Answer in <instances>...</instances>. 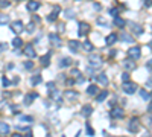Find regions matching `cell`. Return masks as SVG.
<instances>
[{
	"instance_id": "19",
	"label": "cell",
	"mask_w": 152,
	"mask_h": 137,
	"mask_svg": "<svg viewBox=\"0 0 152 137\" xmlns=\"http://www.w3.org/2000/svg\"><path fill=\"white\" fill-rule=\"evenodd\" d=\"M107 98H108V92H107V90H102L101 93H97V96H96V102H103Z\"/></svg>"
},
{
	"instance_id": "48",
	"label": "cell",
	"mask_w": 152,
	"mask_h": 137,
	"mask_svg": "<svg viewBox=\"0 0 152 137\" xmlns=\"http://www.w3.org/2000/svg\"><path fill=\"white\" fill-rule=\"evenodd\" d=\"M151 5H152V2H151V0H146V2H144V6H146V8H149Z\"/></svg>"
},
{
	"instance_id": "44",
	"label": "cell",
	"mask_w": 152,
	"mask_h": 137,
	"mask_svg": "<svg viewBox=\"0 0 152 137\" xmlns=\"http://www.w3.org/2000/svg\"><path fill=\"white\" fill-rule=\"evenodd\" d=\"M64 27H65V24H64V23H61V24L58 26V31H59V32H64Z\"/></svg>"
},
{
	"instance_id": "32",
	"label": "cell",
	"mask_w": 152,
	"mask_h": 137,
	"mask_svg": "<svg viewBox=\"0 0 152 137\" xmlns=\"http://www.w3.org/2000/svg\"><path fill=\"white\" fill-rule=\"evenodd\" d=\"M71 76H75V78H82V73H81V70H78V68H71Z\"/></svg>"
},
{
	"instance_id": "9",
	"label": "cell",
	"mask_w": 152,
	"mask_h": 137,
	"mask_svg": "<svg viewBox=\"0 0 152 137\" xmlns=\"http://www.w3.org/2000/svg\"><path fill=\"white\" fill-rule=\"evenodd\" d=\"M11 29H12V32L20 34V32L24 29V26H23V23L20 22V20H17V22H12V23H11Z\"/></svg>"
},
{
	"instance_id": "16",
	"label": "cell",
	"mask_w": 152,
	"mask_h": 137,
	"mask_svg": "<svg viewBox=\"0 0 152 137\" xmlns=\"http://www.w3.org/2000/svg\"><path fill=\"white\" fill-rule=\"evenodd\" d=\"M40 64H41L43 67H47L50 64V52L46 53V55H43V57L40 58Z\"/></svg>"
},
{
	"instance_id": "22",
	"label": "cell",
	"mask_w": 152,
	"mask_h": 137,
	"mask_svg": "<svg viewBox=\"0 0 152 137\" xmlns=\"http://www.w3.org/2000/svg\"><path fill=\"white\" fill-rule=\"evenodd\" d=\"M117 38H119V37H117V34H110L105 41H107V44H108V46H111V44H114L116 41H117Z\"/></svg>"
},
{
	"instance_id": "38",
	"label": "cell",
	"mask_w": 152,
	"mask_h": 137,
	"mask_svg": "<svg viewBox=\"0 0 152 137\" xmlns=\"http://www.w3.org/2000/svg\"><path fill=\"white\" fill-rule=\"evenodd\" d=\"M65 17H67V18H73L75 17V12L71 9H67V11H65Z\"/></svg>"
},
{
	"instance_id": "31",
	"label": "cell",
	"mask_w": 152,
	"mask_h": 137,
	"mask_svg": "<svg viewBox=\"0 0 152 137\" xmlns=\"http://www.w3.org/2000/svg\"><path fill=\"white\" fill-rule=\"evenodd\" d=\"M140 96H142V99H144V101H149L151 99V94L146 90H140Z\"/></svg>"
},
{
	"instance_id": "37",
	"label": "cell",
	"mask_w": 152,
	"mask_h": 137,
	"mask_svg": "<svg viewBox=\"0 0 152 137\" xmlns=\"http://www.w3.org/2000/svg\"><path fill=\"white\" fill-rule=\"evenodd\" d=\"M9 6V0H0V8H8Z\"/></svg>"
},
{
	"instance_id": "47",
	"label": "cell",
	"mask_w": 152,
	"mask_h": 137,
	"mask_svg": "<svg viewBox=\"0 0 152 137\" xmlns=\"http://www.w3.org/2000/svg\"><path fill=\"white\" fill-rule=\"evenodd\" d=\"M146 67H148V68H152V58H151V59L148 61V63H146Z\"/></svg>"
},
{
	"instance_id": "46",
	"label": "cell",
	"mask_w": 152,
	"mask_h": 137,
	"mask_svg": "<svg viewBox=\"0 0 152 137\" xmlns=\"http://www.w3.org/2000/svg\"><path fill=\"white\" fill-rule=\"evenodd\" d=\"M146 85H148V87H152V76H151L148 81H146Z\"/></svg>"
},
{
	"instance_id": "35",
	"label": "cell",
	"mask_w": 152,
	"mask_h": 137,
	"mask_svg": "<svg viewBox=\"0 0 152 137\" xmlns=\"http://www.w3.org/2000/svg\"><path fill=\"white\" fill-rule=\"evenodd\" d=\"M34 29H35V22H32V23H29L28 26H26V31H28L29 34L34 32Z\"/></svg>"
},
{
	"instance_id": "50",
	"label": "cell",
	"mask_w": 152,
	"mask_h": 137,
	"mask_svg": "<svg viewBox=\"0 0 152 137\" xmlns=\"http://www.w3.org/2000/svg\"><path fill=\"white\" fill-rule=\"evenodd\" d=\"M6 68H8V70H12V68H14V64H12V63H9Z\"/></svg>"
},
{
	"instance_id": "10",
	"label": "cell",
	"mask_w": 152,
	"mask_h": 137,
	"mask_svg": "<svg viewBox=\"0 0 152 137\" xmlns=\"http://www.w3.org/2000/svg\"><path fill=\"white\" fill-rule=\"evenodd\" d=\"M24 55H26L28 58H35L37 53H35L34 46H32V44H26V46H24Z\"/></svg>"
},
{
	"instance_id": "11",
	"label": "cell",
	"mask_w": 152,
	"mask_h": 137,
	"mask_svg": "<svg viewBox=\"0 0 152 137\" xmlns=\"http://www.w3.org/2000/svg\"><path fill=\"white\" fill-rule=\"evenodd\" d=\"M49 98H50V99H53L55 102H61V101H62L61 92H59V90H56V88H53V90H50V93H49Z\"/></svg>"
},
{
	"instance_id": "13",
	"label": "cell",
	"mask_w": 152,
	"mask_h": 137,
	"mask_svg": "<svg viewBox=\"0 0 152 137\" xmlns=\"http://www.w3.org/2000/svg\"><path fill=\"white\" fill-rule=\"evenodd\" d=\"M49 40L52 41V44H53L55 47H61V38H59L56 34H49Z\"/></svg>"
},
{
	"instance_id": "42",
	"label": "cell",
	"mask_w": 152,
	"mask_h": 137,
	"mask_svg": "<svg viewBox=\"0 0 152 137\" xmlns=\"http://www.w3.org/2000/svg\"><path fill=\"white\" fill-rule=\"evenodd\" d=\"M122 81H123V82L129 81V75H128V73H123V75H122Z\"/></svg>"
},
{
	"instance_id": "5",
	"label": "cell",
	"mask_w": 152,
	"mask_h": 137,
	"mask_svg": "<svg viewBox=\"0 0 152 137\" xmlns=\"http://www.w3.org/2000/svg\"><path fill=\"white\" fill-rule=\"evenodd\" d=\"M88 32H90V24H88V23H85V22H81V23H79V31H78L79 37L87 35Z\"/></svg>"
},
{
	"instance_id": "17",
	"label": "cell",
	"mask_w": 152,
	"mask_h": 137,
	"mask_svg": "<svg viewBox=\"0 0 152 137\" xmlns=\"http://www.w3.org/2000/svg\"><path fill=\"white\" fill-rule=\"evenodd\" d=\"M71 58H69V57H65V58H61L59 59V67H62V68H65V67H70L71 66Z\"/></svg>"
},
{
	"instance_id": "3",
	"label": "cell",
	"mask_w": 152,
	"mask_h": 137,
	"mask_svg": "<svg viewBox=\"0 0 152 137\" xmlns=\"http://www.w3.org/2000/svg\"><path fill=\"white\" fill-rule=\"evenodd\" d=\"M128 129H129V133H138V129H140V120H138V117H133L129 120Z\"/></svg>"
},
{
	"instance_id": "7",
	"label": "cell",
	"mask_w": 152,
	"mask_h": 137,
	"mask_svg": "<svg viewBox=\"0 0 152 137\" xmlns=\"http://www.w3.org/2000/svg\"><path fill=\"white\" fill-rule=\"evenodd\" d=\"M122 67L125 68V70H134L135 68V63L133 58H128V59H123L122 61Z\"/></svg>"
},
{
	"instance_id": "34",
	"label": "cell",
	"mask_w": 152,
	"mask_h": 137,
	"mask_svg": "<svg viewBox=\"0 0 152 137\" xmlns=\"http://www.w3.org/2000/svg\"><path fill=\"white\" fill-rule=\"evenodd\" d=\"M108 14L111 17H117L119 15V9L117 8H111V9H108Z\"/></svg>"
},
{
	"instance_id": "55",
	"label": "cell",
	"mask_w": 152,
	"mask_h": 137,
	"mask_svg": "<svg viewBox=\"0 0 152 137\" xmlns=\"http://www.w3.org/2000/svg\"><path fill=\"white\" fill-rule=\"evenodd\" d=\"M26 137H32V133H31V131H28V136H26Z\"/></svg>"
},
{
	"instance_id": "45",
	"label": "cell",
	"mask_w": 152,
	"mask_h": 137,
	"mask_svg": "<svg viewBox=\"0 0 152 137\" xmlns=\"http://www.w3.org/2000/svg\"><path fill=\"white\" fill-rule=\"evenodd\" d=\"M93 8H94L96 11H101V9H102V6L99 5V3H94V6H93Z\"/></svg>"
},
{
	"instance_id": "20",
	"label": "cell",
	"mask_w": 152,
	"mask_h": 137,
	"mask_svg": "<svg viewBox=\"0 0 152 137\" xmlns=\"http://www.w3.org/2000/svg\"><path fill=\"white\" fill-rule=\"evenodd\" d=\"M11 131V128H9V125L8 123H5V122H0V134H8Z\"/></svg>"
},
{
	"instance_id": "43",
	"label": "cell",
	"mask_w": 152,
	"mask_h": 137,
	"mask_svg": "<svg viewBox=\"0 0 152 137\" xmlns=\"http://www.w3.org/2000/svg\"><path fill=\"white\" fill-rule=\"evenodd\" d=\"M49 88H50V90H53V88H55V82H49V84H47V90H49Z\"/></svg>"
},
{
	"instance_id": "8",
	"label": "cell",
	"mask_w": 152,
	"mask_h": 137,
	"mask_svg": "<svg viewBox=\"0 0 152 137\" xmlns=\"http://www.w3.org/2000/svg\"><path fill=\"white\" fill-rule=\"evenodd\" d=\"M64 96H65V99H67V101L73 102V101H78V98H79V93H78V92H73V90H65Z\"/></svg>"
},
{
	"instance_id": "4",
	"label": "cell",
	"mask_w": 152,
	"mask_h": 137,
	"mask_svg": "<svg viewBox=\"0 0 152 137\" xmlns=\"http://www.w3.org/2000/svg\"><path fill=\"white\" fill-rule=\"evenodd\" d=\"M128 57H129V58H133L134 61H135V59H138V58L142 57V50H140V47H138V46L131 47V49L128 50Z\"/></svg>"
},
{
	"instance_id": "2",
	"label": "cell",
	"mask_w": 152,
	"mask_h": 137,
	"mask_svg": "<svg viewBox=\"0 0 152 137\" xmlns=\"http://www.w3.org/2000/svg\"><path fill=\"white\" fill-rule=\"evenodd\" d=\"M88 63H90L91 67H101L102 66V58L99 57V55L91 53V55H88Z\"/></svg>"
},
{
	"instance_id": "25",
	"label": "cell",
	"mask_w": 152,
	"mask_h": 137,
	"mask_svg": "<svg viewBox=\"0 0 152 137\" xmlns=\"http://www.w3.org/2000/svg\"><path fill=\"white\" fill-rule=\"evenodd\" d=\"M31 84L32 85H38V84H41V75H34V76L31 78Z\"/></svg>"
},
{
	"instance_id": "41",
	"label": "cell",
	"mask_w": 152,
	"mask_h": 137,
	"mask_svg": "<svg viewBox=\"0 0 152 137\" xmlns=\"http://www.w3.org/2000/svg\"><path fill=\"white\" fill-rule=\"evenodd\" d=\"M20 119H22L23 122H32V120H34L32 117H29V116H22V117H20Z\"/></svg>"
},
{
	"instance_id": "49",
	"label": "cell",
	"mask_w": 152,
	"mask_h": 137,
	"mask_svg": "<svg viewBox=\"0 0 152 137\" xmlns=\"http://www.w3.org/2000/svg\"><path fill=\"white\" fill-rule=\"evenodd\" d=\"M148 125H149V128L152 129V117H148Z\"/></svg>"
},
{
	"instance_id": "54",
	"label": "cell",
	"mask_w": 152,
	"mask_h": 137,
	"mask_svg": "<svg viewBox=\"0 0 152 137\" xmlns=\"http://www.w3.org/2000/svg\"><path fill=\"white\" fill-rule=\"evenodd\" d=\"M6 49V44H0V50H5Z\"/></svg>"
},
{
	"instance_id": "53",
	"label": "cell",
	"mask_w": 152,
	"mask_h": 137,
	"mask_svg": "<svg viewBox=\"0 0 152 137\" xmlns=\"http://www.w3.org/2000/svg\"><path fill=\"white\" fill-rule=\"evenodd\" d=\"M12 137H23V136L18 134V133H14V134H12Z\"/></svg>"
},
{
	"instance_id": "29",
	"label": "cell",
	"mask_w": 152,
	"mask_h": 137,
	"mask_svg": "<svg viewBox=\"0 0 152 137\" xmlns=\"http://www.w3.org/2000/svg\"><path fill=\"white\" fill-rule=\"evenodd\" d=\"M22 44H23V40L20 37H15L14 40H12V47H15V49H17V47H20Z\"/></svg>"
},
{
	"instance_id": "14",
	"label": "cell",
	"mask_w": 152,
	"mask_h": 137,
	"mask_svg": "<svg viewBox=\"0 0 152 137\" xmlns=\"http://www.w3.org/2000/svg\"><path fill=\"white\" fill-rule=\"evenodd\" d=\"M59 11H61V8H59V6H55V8H53V12H52V14H49V15H47V18H46V20H47L49 23L55 22V20H56V17H58V14H59Z\"/></svg>"
},
{
	"instance_id": "26",
	"label": "cell",
	"mask_w": 152,
	"mask_h": 137,
	"mask_svg": "<svg viewBox=\"0 0 152 137\" xmlns=\"http://www.w3.org/2000/svg\"><path fill=\"white\" fill-rule=\"evenodd\" d=\"M114 24L117 26V27H123L125 24H126V22H125V20L122 18V17H114Z\"/></svg>"
},
{
	"instance_id": "56",
	"label": "cell",
	"mask_w": 152,
	"mask_h": 137,
	"mask_svg": "<svg viewBox=\"0 0 152 137\" xmlns=\"http://www.w3.org/2000/svg\"><path fill=\"white\" fill-rule=\"evenodd\" d=\"M149 111H151V113H152V104H151V105H149Z\"/></svg>"
},
{
	"instance_id": "27",
	"label": "cell",
	"mask_w": 152,
	"mask_h": 137,
	"mask_svg": "<svg viewBox=\"0 0 152 137\" xmlns=\"http://www.w3.org/2000/svg\"><path fill=\"white\" fill-rule=\"evenodd\" d=\"M120 38H122V41L123 43H133V37L131 35H128V34H125V32H122V35H120Z\"/></svg>"
},
{
	"instance_id": "40",
	"label": "cell",
	"mask_w": 152,
	"mask_h": 137,
	"mask_svg": "<svg viewBox=\"0 0 152 137\" xmlns=\"http://www.w3.org/2000/svg\"><path fill=\"white\" fill-rule=\"evenodd\" d=\"M85 129H87V134H88V136H93V134H94V131H93V129H91V127L88 125V123H87V125H85Z\"/></svg>"
},
{
	"instance_id": "36",
	"label": "cell",
	"mask_w": 152,
	"mask_h": 137,
	"mask_svg": "<svg viewBox=\"0 0 152 137\" xmlns=\"http://www.w3.org/2000/svg\"><path fill=\"white\" fill-rule=\"evenodd\" d=\"M24 68H26V70H32V68H34V63H32V61H26Z\"/></svg>"
},
{
	"instance_id": "57",
	"label": "cell",
	"mask_w": 152,
	"mask_h": 137,
	"mask_svg": "<svg viewBox=\"0 0 152 137\" xmlns=\"http://www.w3.org/2000/svg\"><path fill=\"white\" fill-rule=\"evenodd\" d=\"M15 2H22V0H15Z\"/></svg>"
},
{
	"instance_id": "24",
	"label": "cell",
	"mask_w": 152,
	"mask_h": 137,
	"mask_svg": "<svg viewBox=\"0 0 152 137\" xmlns=\"http://www.w3.org/2000/svg\"><path fill=\"white\" fill-rule=\"evenodd\" d=\"M91 113H93V108H91L90 105H85L82 108V111H81V114L84 116V117H88V116H91Z\"/></svg>"
},
{
	"instance_id": "39",
	"label": "cell",
	"mask_w": 152,
	"mask_h": 137,
	"mask_svg": "<svg viewBox=\"0 0 152 137\" xmlns=\"http://www.w3.org/2000/svg\"><path fill=\"white\" fill-rule=\"evenodd\" d=\"M2 84H3V87H8V85L11 84V81L6 78V76H3V78H2Z\"/></svg>"
},
{
	"instance_id": "12",
	"label": "cell",
	"mask_w": 152,
	"mask_h": 137,
	"mask_svg": "<svg viewBox=\"0 0 152 137\" xmlns=\"http://www.w3.org/2000/svg\"><path fill=\"white\" fill-rule=\"evenodd\" d=\"M128 24H129L131 31H133L135 35H142V34H143V27H142L140 24H137V23H134V22H129Z\"/></svg>"
},
{
	"instance_id": "18",
	"label": "cell",
	"mask_w": 152,
	"mask_h": 137,
	"mask_svg": "<svg viewBox=\"0 0 152 137\" xmlns=\"http://www.w3.org/2000/svg\"><path fill=\"white\" fill-rule=\"evenodd\" d=\"M96 79H97L99 84H102V85H107L108 84V78H107V75H105V73H99L96 76Z\"/></svg>"
},
{
	"instance_id": "58",
	"label": "cell",
	"mask_w": 152,
	"mask_h": 137,
	"mask_svg": "<svg viewBox=\"0 0 152 137\" xmlns=\"http://www.w3.org/2000/svg\"><path fill=\"white\" fill-rule=\"evenodd\" d=\"M110 137H116V136H110Z\"/></svg>"
},
{
	"instance_id": "1",
	"label": "cell",
	"mask_w": 152,
	"mask_h": 137,
	"mask_svg": "<svg viewBox=\"0 0 152 137\" xmlns=\"http://www.w3.org/2000/svg\"><path fill=\"white\" fill-rule=\"evenodd\" d=\"M122 90L126 93V94H133L137 92V84L135 82H131V81H126L122 84Z\"/></svg>"
},
{
	"instance_id": "23",
	"label": "cell",
	"mask_w": 152,
	"mask_h": 137,
	"mask_svg": "<svg viewBox=\"0 0 152 137\" xmlns=\"http://www.w3.org/2000/svg\"><path fill=\"white\" fill-rule=\"evenodd\" d=\"M26 8H28V11H31V12H35V11L40 8V3H38V2H29Z\"/></svg>"
},
{
	"instance_id": "30",
	"label": "cell",
	"mask_w": 152,
	"mask_h": 137,
	"mask_svg": "<svg viewBox=\"0 0 152 137\" xmlns=\"http://www.w3.org/2000/svg\"><path fill=\"white\" fill-rule=\"evenodd\" d=\"M82 47H84V49H85V50H87V52H91V50H93V49H94V47H93V44H91V43H90V41H88V40H85V41H84V44H82Z\"/></svg>"
},
{
	"instance_id": "6",
	"label": "cell",
	"mask_w": 152,
	"mask_h": 137,
	"mask_svg": "<svg viewBox=\"0 0 152 137\" xmlns=\"http://www.w3.org/2000/svg\"><path fill=\"white\" fill-rule=\"evenodd\" d=\"M110 114H111V117H114V119H123V116H125L123 110L120 107H113V110H111Z\"/></svg>"
},
{
	"instance_id": "60",
	"label": "cell",
	"mask_w": 152,
	"mask_h": 137,
	"mask_svg": "<svg viewBox=\"0 0 152 137\" xmlns=\"http://www.w3.org/2000/svg\"><path fill=\"white\" fill-rule=\"evenodd\" d=\"M47 137H52V136H47Z\"/></svg>"
},
{
	"instance_id": "28",
	"label": "cell",
	"mask_w": 152,
	"mask_h": 137,
	"mask_svg": "<svg viewBox=\"0 0 152 137\" xmlns=\"http://www.w3.org/2000/svg\"><path fill=\"white\" fill-rule=\"evenodd\" d=\"M97 92H99V88H97V85H94V84L88 85V88H87V93H88V94H97Z\"/></svg>"
},
{
	"instance_id": "33",
	"label": "cell",
	"mask_w": 152,
	"mask_h": 137,
	"mask_svg": "<svg viewBox=\"0 0 152 137\" xmlns=\"http://www.w3.org/2000/svg\"><path fill=\"white\" fill-rule=\"evenodd\" d=\"M8 23H9V17L2 14V15H0V24H8Z\"/></svg>"
},
{
	"instance_id": "59",
	"label": "cell",
	"mask_w": 152,
	"mask_h": 137,
	"mask_svg": "<svg viewBox=\"0 0 152 137\" xmlns=\"http://www.w3.org/2000/svg\"><path fill=\"white\" fill-rule=\"evenodd\" d=\"M151 98H152V93H151Z\"/></svg>"
},
{
	"instance_id": "52",
	"label": "cell",
	"mask_w": 152,
	"mask_h": 137,
	"mask_svg": "<svg viewBox=\"0 0 152 137\" xmlns=\"http://www.w3.org/2000/svg\"><path fill=\"white\" fill-rule=\"evenodd\" d=\"M67 82H69V85H73L75 84V79H69Z\"/></svg>"
},
{
	"instance_id": "21",
	"label": "cell",
	"mask_w": 152,
	"mask_h": 137,
	"mask_svg": "<svg viewBox=\"0 0 152 137\" xmlns=\"http://www.w3.org/2000/svg\"><path fill=\"white\" fill-rule=\"evenodd\" d=\"M69 47H70V50L73 52V53H76L78 49H79V43H78L76 40H71V41H69Z\"/></svg>"
},
{
	"instance_id": "51",
	"label": "cell",
	"mask_w": 152,
	"mask_h": 137,
	"mask_svg": "<svg viewBox=\"0 0 152 137\" xmlns=\"http://www.w3.org/2000/svg\"><path fill=\"white\" fill-rule=\"evenodd\" d=\"M32 18H34V22L40 23V17H38V15H34V17H32Z\"/></svg>"
},
{
	"instance_id": "15",
	"label": "cell",
	"mask_w": 152,
	"mask_h": 137,
	"mask_svg": "<svg viewBox=\"0 0 152 137\" xmlns=\"http://www.w3.org/2000/svg\"><path fill=\"white\" fill-rule=\"evenodd\" d=\"M37 98H38L37 93H28V94H24V105H31Z\"/></svg>"
}]
</instances>
